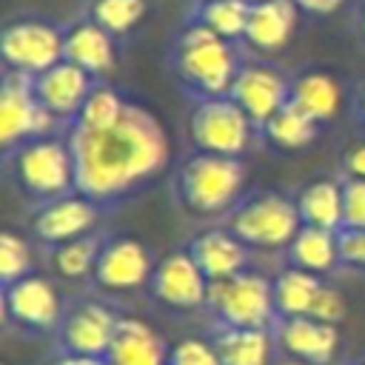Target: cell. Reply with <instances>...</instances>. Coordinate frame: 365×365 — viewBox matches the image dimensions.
<instances>
[{"label":"cell","instance_id":"obj_1","mask_svg":"<svg viewBox=\"0 0 365 365\" xmlns=\"http://www.w3.org/2000/svg\"><path fill=\"white\" fill-rule=\"evenodd\" d=\"M74 157L77 194L103 211L143 194L171 163V143L163 123L143 106L128 103L125 114L103 131L66 125Z\"/></svg>","mask_w":365,"mask_h":365},{"label":"cell","instance_id":"obj_2","mask_svg":"<svg viewBox=\"0 0 365 365\" xmlns=\"http://www.w3.org/2000/svg\"><path fill=\"white\" fill-rule=\"evenodd\" d=\"M245 177L248 168L242 157L208 154L194 148L180 160L174 171L171 197L188 217L197 220L225 217L242 200Z\"/></svg>","mask_w":365,"mask_h":365},{"label":"cell","instance_id":"obj_3","mask_svg":"<svg viewBox=\"0 0 365 365\" xmlns=\"http://www.w3.org/2000/svg\"><path fill=\"white\" fill-rule=\"evenodd\" d=\"M6 157V174L17 185V191L31 202H48L66 194H74V157L68 137L63 134H48V137H34L17 145L14 151L3 154Z\"/></svg>","mask_w":365,"mask_h":365},{"label":"cell","instance_id":"obj_4","mask_svg":"<svg viewBox=\"0 0 365 365\" xmlns=\"http://www.w3.org/2000/svg\"><path fill=\"white\" fill-rule=\"evenodd\" d=\"M240 68L242 66L237 63L231 40H222L205 23H194L180 34L174 48V71L180 83L197 94V100L228 94Z\"/></svg>","mask_w":365,"mask_h":365},{"label":"cell","instance_id":"obj_5","mask_svg":"<svg viewBox=\"0 0 365 365\" xmlns=\"http://www.w3.org/2000/svg\"><path fill=\"white\" fill-rule=\"evenodd\" d=\"M222 228L251 251H285L302 228V220L294 197L279 191H251L222 217Z\"/></svg>","mask_w":365,"mask_h":365},{"label":"cell","instance_id":"obj_6","mask_svg":"<svg viewBox=\"0 0 365 365\" xmlns=\"http://www.w3.org/2000/svg\"><path fill=\"white\" fill-rule=\"evenodd\" d=\"M205 311L225 328H274V285L257 271H242L208 285Z\"/></svg>","mask_w":365,"mask_h":365},{"label":"cell","instance_id":"obj_7","mask_svg":"<svg viewBox=\"0 0 365 365\" xmlns=\"http://www.w3.org/2000/svg\"><path fill=\"white\" fill-rule=\"evenodd\" d=\"M257 134H259L257 125L228 94L202 97L194 103L188 114V137L197 151L242 157Z\"/></svg>","mask_w":365,"mask_h":365},{"label":"cell","instance_id":"obj_8","mask_svg":"<svg viewBox=\"0 0 365 365\" xmlns=\"http://www.w3.org/2000/svg\"><path fill=\"white\" fill-rule=\"evenodd\" d=\"M0 302H3V322L14 325L20 334L29 336H43V334H57L66 302L54 282L43 274H29L6 288H0Z\"/></svg>","mask_w":365,"mask_h":365},{"label":"cell","instance_id":"obj_9","mask_svg":"<svg viewBox=\"0 0 365 365\" xmlns=\"http://www.w3.org/2000/svg\"><path fill=\"white\" fill-rule=\"evenodd\" d=\"M57 120L48 108H43L34 97L31 77L20 71L3 74V88H0V145L3 154L14 151L26 140L34 137H48L57 134Z\"/></svg>","mask_w":365,"mask_h":365},{"label":"cell","instance_id":"obj_10","mask_svg":"<svg viewBox=\"0 0 365 365\" xmlns=\"http://www.w3.org/2000/svg\"><path fill=\"white\" fill-rule=\"evenodd\" d=\"M120 314L103 299H80L66 305L63 322L54 334V354L108 356Z\"/></svg>","mask_w":365,"mask_h":365},{"label":"cell","instance_id":"obj_11","mask_svg":"<svg viewBox=\"0 0 365 365\" xmlns=\"http://www.w3.org/2000/svg\"><path fill=\"white\" fill-rule=\"evenodd\" d=\"M66 34L43 20H14L3 29L0 54L9 71H20L29 77L43 74L46 68L63 60Z\"/></svg>","mask_w":365,"mask_h":365},{"label":"cell","instance_id":"obj_12","mask_svg":"<svg viewBox=\"0 0 365 365\" xmlns=\"http://www.w3.org/2000/svg\"><path fill=\"white\" fill-rule=\"evenodd\" d=\"M208 285L211 282L205 279V274L200 271V265L194 262L188 248H174L157 259L145 291L157 305H163L168 311L188 314V311L205 308Z\"/></svg>","mask_w":365,"mask_h":365},{"label":"cell","instance_id":"obj_13","mask_svg":"<svg viewBox=\"0 0 365 365\" xmlns=\"http://www.w3.org/2000/svg\"><path fill=\"white\" fill-rule=\"evenodd\" d=\"M154 265V257L140 240L125 234H108L97 257L91 282L106 294H131L148 285Z\"/></svg>","mask_w":365,"mask_h":365},{"label":"cell","instance_id":"obj_14","mask_svg":"<svg viewBox=\"0 0 365 365\" xmlns=\"http://www.w3.org/2000/svg\"><path fill=\"white\" fill-rule=\"evenodd\" d=\"M100 214H103V208L97 202H91L88 197L74 191V194L34 205L29 214V228L43 245L54 248V245H63L68 240H77V237L94 231Z\"/></svg>","mask_w":365,"mask_h":365},{"label":"cell","instance_id":"obj_15","mask_svg":"<svg viewBox=\"0 0 365 365\" xmlns=\"http://www.w3.org/2000/svg\"><path fill=\"white\" fill-rule=\"evenodd\" d=\"M228 97L248 114V120L262 134L265 123L291 100V83L277 68L262 66V63H251V66L240 68Z\"/></svg>","mask_w":365,"mask_h":365},{"label":"cell","instance_id":"obj_16","mask_svg":"<svg viewBox=\"0 0 365 365\" xmlns=\"http://www.w3.org/2000/svg\"><path fill=\"white\" fill-rule=\"evenodd\" d=\"M277 348L299 365H334L339 351L336 325L319 322L314 317H285L274 319Z\"/></svg>","mask_w":365,"mask_h":365},{"label":"cell","instance_id":"obj_17","mask_svg":"<svg viewBox=\"0 0 365 365\" xmlns=\"http://www.w3.org/2000/svg\"><path fill=\"white\" fill-rule=\"evenodd\" d=\"M94 86H97L94 77L88 71H83L80 66L68 63V60H60L57 66L31 77V88H34L37 103L43 108H48L66 125L77 117V111L83 108V103H86V97L91 94Z\"/></svg>","mask_w":365,"mask_h":365},{"label":"cell","instance_id":"obj_18","mask_svg":"<svg viewBox=\"0 0 365 365\" xmlns=\"http://www.w3.org/2000/svg\"><path fill=\"white\" fill-rule=\"evenodd\" d=\"M185 248H188V254L194 257V262L200 265V271L205 274L208 282L242 274V271H248V262H251V248L245 242H240L222 225L194 234Z\"/></svg>","mask_w":365,"mask_h":365},{"label":"cell","instance_id":"obj_19","mask_svg":"<svg viewBox=\"0 0 365 365\" xmlns=\"http://www.w3.org/2000/svg\"><path fill=\"white\" fill-rule=\"evenodd\" d=\"M168 348L148 322L120 317L106 359L111 365H168Z\"/></svg>","mask_w":365,"mask_h":365},{"label":"cell","instance_id":"obj_20","mask_svg":"<svg viewBox=\"0 0 365 365\" xmlns=\"http://www.w3.org/2000/svg\"><path fill=\"white\" fill-rule=\"evenodd\" d=\"M211 342L222 365H274V328H225L214 325Z\"/></svg>","mask_w":365,"mask_h":365},{"label":"cell","instance_id":"obj_21","mask_svg":"<svg viewBox=\"0 0 365 365\" xmlns=\"http://www.w3.org/2000/svg\"><path fill=\"white\" fill-rule=\"evenodd\" d=\"M297 29V3L294 0H257L251 3L245 40L257 51H279Z\"/></svg>","mask_w":365,"mask_h":365},{"label":"cell","instance_id":"obj_22","mask_svg":"<svg viewBox=\"0 0 365 365\" xmlns=\"http://www.w3.org/2000/svg\"><path fill=\"white\" fill-rule=\"evenodd\" d=\"M114 34H108L103 26L94 20L77 23L66 31V46H63V60L80 66L91 77H103L114 68Z\"/></svg>","mask_w":365,"mask_h":365},{"label":"cell","instance_id":"obj_23","mask_svg":"<svg viewBox=\"0 0 365 365\" xmlns=\"http://www.w3.org/2000/svg\"><path fill=\"white\" fill-rule=\"evenodd\" d=\"M297 211L302 225L308 228H322V231H342L345 217H342V180H328L319 177L308 185L299 188Z\"/></svg>","mask_w":365,"mask_h":365},{"label":"cell","instance_id":"obj_24","mask_svg":"<svg viewBox=\"0 0 365 365\" xmlns=\"http://www.w3.org/2000/svg\"><path fill=\"white\" fill-rule=\"evenodd\" d=\"M285 259L291 268L328 277L339 268V237L336 231H322V228H308L302 225L291 245L285 248Z\"/></svg>","mask_w":365,"mask_h":365},{"label":"cell","instance_id":"obj_25","mask_svg":"<svg viewBox=\"0 0 365 365\" xmlns=\"http://www.w3.org/2000/svg\"><path fill=\"white\" fill-rule=\"evenodd\" d=\"M291 103L314 123H328L339 111L342 88L325 71H305L291 83Z\"/></svg>","mask_w":365,"mask_h":365},{"label":"cell","instance_id":"obj_26","mask_svg":"<svg viewBox=\"0 0 365 365\" xmlns=\"http://www.w3.org/2000/svg\"><path fill=\"white\" fill-rule=\"evenodd\" d=\"M322 277L317 274H308V271H299V268H282L271 285H274V311H277V319H285V317H308L311 308H314V299L322 288Z\"/></svg>","mask_w":365,"mask_h":365},{"label":"cell","instance_id":"obj_27","mask_svg":"<svg viewBox=\"0 0 365 365\" xmlns=\"http://www.w3.org/2000/svg\"><path fill=\"white\" fill-rule=\"evenodd\" d=\"M108 234L103 231H88L77 240H68L63 245H54L48 248V262L51 268L63 277V279H86L94 274V265H97V257L103 251V242H106Z\"/></svg>","mask_w":365,"mask_h":365},{"label":"cell","instance_id":"obj_28","mask_svg":"<svg viewBox=\"0 0 365 365\" xmlns=\"http://www.w3.org/2000/svg\"><path fill=\"white\" fill-rule=\"evenodd\" d=\"M319 131V123H314L305 111H299L291 100L265 123L262 128V137L274 145V148H282V151H299L305 145L314 143Z\"/></svg>","mask_w":365,"mask_h":365},{"label":"cell","instance_id":"obj_29","mask_svg":"<svg viewBox=\"0 0 365 365\" xmlns=\"http://www.w3.org/2000/svg\"><path fill=\"white\" fill-rule=\"evenodd\" d=\"M125 106H128V100H123L117 88H111V86H94L91 94L86 97L83 108L77 111V117L68 125H77V128H86V131L111 128L125 114Z\"/></svg>","mask_w":365,"mask_h":365},{"label":"cell","instance_id":"obj_30","mask_svg":"<svg viewBox=\"0 0 365 365\" xmlns=\"http://www.w3.org/2000/svg\"><path fill=\"white\" fill-rule=\"evenodd\" d=\"M248 14H251L248 0H202L200 23H205L222 40H237L245 37Z\"/></svg>","mask_w":365,"mask_h":365},{"label":"cell","instance_id":"obj_31","mask_svg":"<svg viewBox=\"0 0 365 365\" xmlns=\"http://www.w3.org/2000/svg\"><path fill=\"white\" fill-rule=\"evenodd\" d=\"M34 274V257L26 237H20L11 228H3L0 234V288Z\"/></svg>","mask_w":365,"mask_h":365},{"label":"cell","instance_id":"obj_32","mask_svg":"<svg viewBox=\"0 0 365 365\" xmlns=\"http://www.w3.org/2000/svg\"><path fill=\"white\" fill-rule=\"evenodd\" d=\"M145 17V0H94L91 20L108 34H125Z\"/></svg>","mask_w":365,"mask_h":365},{"label":"cell","instance_id":"obj_33","mask_svg":"<svg viewBox=\"0 0 365 365\" xmlns=\"http://www.w3.org/2000/svg\"><path fill=\"white\" fill-rule=\"evenodd\" d=\"M168 365H222L211 339L185 336L168 348Z\"/></svg>","mask_w":365,"mask_h":365},{"label":"cell","instance_id":"obj_34","mask_svg":"<svg viewBox=\"0 0 365 365\" xmlns=\"http://www.w3.org/2000/svg\"><path fill=\"white\" fill-rule=\"evenodd\" d=\"M342 180V228H365V180L339 177Z\"/></svg>","mask_w":365,"mask_h":365},{"label":"cell","instance_id":"obj_35","mask_svg":"<svg viewBox=\"0 0 365 365\" xmlns=\"http://www.w3.org/2000/svg\"><path fill=\"white\" fill-rule=\"evenodd\" d=\"M345 311H348L345 297H342L334 285L322 282V288H319V294H317L314 308H311L308 317H314V319H319V322H328V325H339V322L345 319Z\"/></svg>","mask_w":365,"mask_h":365},{"label":"cell","instance_id":"obj_36","mask_svg":"<svg viewBox=\"0 0 365 365\" xmlns=\"http://www.w3.org/2000/svg\"><path fill=\"white\" fill-rule=\"evenodd\" d=\"M336 237H339V268L365 271V228H342Z\"/></svg>","mask_w":365,"mask_h":365},{"label":"cell","instance_id":"obj_37","mask_svg":"<svg viewBox=\"0 0 365 365\" xmlns=\"http://www.w3.org/2000/svg\"><path fill=\"white\" fill-rule=\"evenodd\" d=\"M339 177H354V180H365V140L354 143L345 157H342V171Z\"/></svg>","mask_w":365,"mask_h":365},{"label":"cell","instance_id":"obj_38","mask_svg":"<svg viewBox=\"0 0 365 365\" xmlns=\"http://www.w3.org/2000/svg\"><path fill=\"white\" fill-rule=\"evenodd\" d=\"M46 365H111L106 356H80V354H54Z\"/></svg>","mask_w":365,"mask_h":365},{"label":"cell","instance_id":"obj_39","mask_svg":"<svg viewBox=\"0 0 365 365\" xmlns=\"http://www.w3.org/2000/svg\"><path fill=\"white\" fill-rule=\"evenodd\" d=\"M299 9H305V11H317V14H331V11H336L345 0H294Z\"/></svg>","mask_w":365,"mask_h":365},{"label":"cell","instance_id":"obj_40","mask_svg":"<svg viewBox=\"0 0 365 365\" xmlns=\"http://www.w3.org/2000/svg\"><path fill=\"white\" fill-rule=\"evenodd\" d=\"M359 120L365 123V86H362V91H359Z\"/></svg>","mask_w":365,"mask_h":365},{"label":"cell","instance_id":"obj_41","mask_svg":"<svg viewBox=\"0 0 365 365\" xmlns=\"http://www.w3.org/2000/svg\"><path fill=\"white\" fill-rule=\"evenodd\" d=\"M342 365H365V356H359V359H348V362H342Z\"/></svg>","mask_w":365,"mask_h":365},{"label":"cell","instance_id":"obj_42","mask_svg":"<svg viewBox=\"0 0 365 365\" xmlns=\"http://www.w3.org/2000/svg\"><path fill=\"white\" fill-rule=\"evenodd\" d=\"M362 34H365V9H362Z\"/></svg>","mask_w":365,"mask_h":365}]
</instances>
